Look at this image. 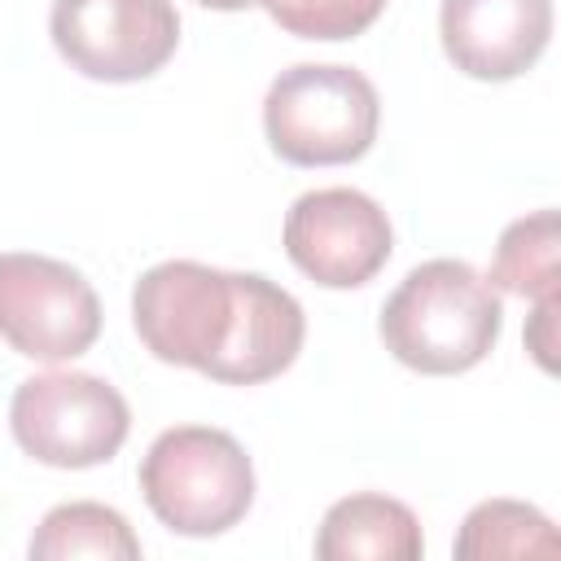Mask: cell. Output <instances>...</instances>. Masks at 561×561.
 <instances>
[{
  "mask_svg": "<svg viewBox=\"0 0 561 561\" xmlns=\"http://www.w3.org/2000/svg\"><path fill=\"white\" fill-rule=\"evenodd\" d=\"M381 101L364 70L337 61H298L263 96V131L276 158L294 167H337L373 149Z\"/></svg>",
  "mask_w": 561,
  "mask_h": 561,
  "instance_id": "7a4b0ae2",
  "label": "cell"
},
{
  "mask_svg": "<svg viewBox=\"0 0 561 561\" xmlns=\"http://www.w3.org/2000/svg\"><path fill=\"white\" fill-rule=\"evenodd\" d=\"M394 250L386 210L359 188H311L285 215L289 263L324 289L368 285Z\"/></svg>",
  "mask_w": 561,
  "mask_h": 561,
  "instance_id": "ba28073f",
  "label": "cell"
},
{
  "mask_svg": "<svg viewBox=\"0 0 561 561\" xmlns=\"http://www.w3.org/2000/svg\"><path fill=\"white\" fill-rule=\"evenodd\" d=\"M0 337L26 359H75L101 337V298L61 259L0 254Z\"/></svg>",
  "mask_w": 561,
  "mask_h": 561,
  "instance_id": "5b68a950",
  "label": "cell"
},
{
  "mask_svg": "<svg viewBox=\"0 0 561 561\" xmlns=\"http://www.w3.org/2000/svg\"><path fill=\"white\" fill-rule=\"evenodd\" d=\"M232 285H237L232 329L202 377L224 386H259L280 377L298 359L307 337V316L289 289H280L259 272H232Z\"/></svg>",
  "mask_w": 561,
  "mask_h": 561,
  "instance_id": "30bf717a",
  "label": "cell"
},
{
  "mask_svg": "<svg viewBox=\"0 0 561 561\" xmlns=\"http://www.w3.org/2000/svg\"><path fill=\"white\" fill-rule=\"evenodd\" d=\"M557 552H561V539L552 517H543L535 504H522V500H482L478 508H469L456 535L460 561H522V557L552 561Z\"/></svg>",
  "mask_w": 561,
  "mask_h": 561,
  "instance_id": "4fadbf2b",
  "label": "cell"
},
{
  "mask_svg": "<svg viewBox=\"0 0 561 561\" xmlns=\"http://www.w3.org/2000/svg\"><path fill=\"white\" fill-rule=\"evenodd\" d=\"M254 4L267 9L276 26L302 39H355L386 9V0H254Z\"/></svg>",
  "mask_w": 561,
  "mask_h": 561,
  "instance_id": "9a60e30c",
  "label": "cell"
},
{
  "mask_svg": "<svg viewBox=\"0 0 561 561\" xmlns=\"http://www.w3.org/2000/svg\"><path fill=\"white\" fill-rule=\"evenodd\" d=\"M421 552L425 539L416 513L381 491L337 500L316 530L320 561H421Z\"/></svg>",
  "mask_w": 561,
  "mask_h": 561,
  "instance_id": "8fae6325",
  "label": "cell"
},
{
  "mask_svg": "<svg viewBox=\"0 0 561 561\" xmlns=\"http://www.w3.org/2000/svg\"><path fill=\"white\" fill-rule=\"evenodd\" d=\"M443 53L482 83L526 75L552 35V0H443Z\"/></svg>",
  "mask_w": 561,
  "mask_h": 561,
  "instance_id": "9c48e42d",
  "label": "cell"
},
{
  "mask_svg": "<svg viewBox=\"0 0 561 561\" xmlns=\"http://www.w3.org/2000/svg\"><path fill=\"white\" fill-rule=\"evenodd\" d=\"M557 210H535L526 219H513L500 232L495 259H491V285L517 298H561V267H557Z\"/></svg>",
  "mask_w": 561,
  "mask_h": 561,
  "instance_id": "5bb4252c",
  "label": "cell"
},
{
  "mask_svg": "<svg viewBox=\"0 0 561 561\" xmlns=\"http://www.w3.org/2000/svg\"><path fill=\"white\" fill-rule=\"evenodd\" d=\"M140 491L167 530L210 539L250 513L254 465L228 430L175 425L149 443L140 460Z\"/></svg>",
  "mask_w": 561,
  "mask_h": 561,
  "instance_id": "3957f363",
  "label": "cell"
},
{
  "mask_svg": "<svg viewBox=\"0 0 561 561\" xmlns=\"http://www.w3.org/2000/svg\"><path fill=\"white\" fill-rule=\"evenodd\" d=\"M557 307H561V298H543V302H535V316H530V329H526V351L539 359V368H557V359H552V351H557V337H552V324H557Z\"/></svg>",
  "mask_w": 561,
  "mask_h": 561,
  "instance_id": "2e32d148",
  "label": "cell"
},
{
  "mask_svg": "<svg viewBox=\"0 0 561 561\" xmlns=\"http://www.w3.org/2000/svg\"><path fill=\"white\" fill-rule=\"evenodd\" d=\"M9 430L26 456L53 469L105 465L131 430L127 399L96 373L53 368L26 377L9 403Z\"/></svg>",
  "mask_w": 561,
  "mask_h": 561,
  "instance_id": "277c9868",
  "label": "cell"
},
{
  "mask_svg": "<svg viewBox=\"0 0 561 561\" xmlns=\"http://www.w3.org/2000/svg\"><path fill=\"white\" fill-rule=\"evenodd\" d=\"M48 35L70 70L101 83L158 75L180 44L171 0H53Z\"/></svg>",
  "mask_w": 561,
  "mask_h": 561,
  "instance_id": "52a82bcc",
  "label": "cell"
},
{
  "mask_svg": "<svg viewBox=\"0 0 561 561\" xmlns=\"http://www.w3.org/2000/svg\"><path fill=\"white\" fill-rule=\"evenodd\" d=\"M500 324V294L478 267L465 259H430L412 267L386 298L377 333L403 368L456 377L491 355Z\"/></svg>",
  "mask_w": 561,
  "mask_h": 561,
  "instance_id": "6da1fadb",
  "label": "cell"
},
{
  "mask_svg": "<svg viewBox=\"0 0 561 561\" xmlns=\"http://www.w3.org/2000/svg\"><path fill=\"white\" fill-rule=\"evenodd\" d=\"M237 311L232 272L193 259H167L149 267L131 289V324L145 351L175 368H197L219 355Z\"/></svg>",
  "mask_w": 561,
  "mask_h": 561,
  "instance_id": "8992f818",
  "label": "cell"
},
{
  "mask_svg": "<svg viewBox=\"0 0 561 561\" xmlns=\"http://www.w3.org/2000/svg\"><path fill=\"white\" fill-rule=\"evenodd\" d=\"M75 557L136 561L140 539L118 508L96 500H70L44 513L39 530L31 535V561H75Z\"/></svg>",
  "mask_w": 561,
  "mask_h": 561,
  "instance_id": "7c38bea8",
  "label": "cell"
},
{
  "mask_svg": "<svg viewBox=\"0 0 561 561\" xmlns=\"http://www.w3.org/2000/svg\"><path fill=\"white\" fill-rule=\"evenodd\" d=\"M206 9H219V13H241V9H254V0H197Z\"/></svg>",
  "mask_w": 561,
  "mask_h": 561,
  "instance_id": "e0dca14e",
  "label": "cell"
}]
</instances>
